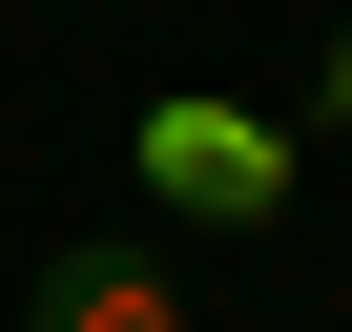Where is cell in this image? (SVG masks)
<instances>
[{"label": "cell", "mask_w": 352, "mask_h": 332, "mask_svg": "<svg viewBox=\"0 0 352 332\" xmlns=\"http://www.w3.org/2000/svg\"><path fill=\"white\" fill-rule=\"evenodd\" d=\"M124 166H145L187 229H270V208H290V125H249V104H187V83L124 125Z\"/></svg>", "instance_id": "6da1fadb"}, {"label": "cell", "mask_w": 352, "mask_h": 332, "mask_svg": "<svg viewBox=\"0 0 352 332\" xmlns=\"http://www.w3.org/2000/svg\"><path fill=\"white\" fill-rule=\"evenodd\" d=\"M21 332H187V291H166L145 249H42V291H21Z\"/></svg>", "instance_id": "7a4b0ae2"}]
</instances>
